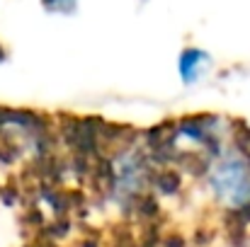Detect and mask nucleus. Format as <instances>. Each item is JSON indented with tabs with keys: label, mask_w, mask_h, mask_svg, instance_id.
<instances>
[{
	"label": "nucleus",
	"mask_w": 250,
	"mask_h": 247,
	"mask_svg": "<svg viewBox=\"0 0 250 247\" xmlns=\"http://www.w3.org/2000/svg\"><path fill=\"white\" fill-rule=\"evenodd\" d=\"M44 5L51 12H71L76 7V0H44Z\"/></svg>",
	"instance_id": "3"
},
{
	"label": "nucleus",
	"mask_w": 250,
	"mask_h": 247,
	"mask_svg": "<svg viewBox=\"0 0 250 247\" xmlns=\"http://www.w3.org/2000/svg\"><path fill=\"white\" fill-rule=\"evenodd\" d=\"M2 58H5V51H2V49H0V63H2Z\"/></svg>",
	"instance_id": "4"
},
{
	"label": "nucleus",
	"mask_w": 250,
	"mask_h": 247,
	"mask_svg": "<svg viewBox=\"0 0 250 247\" xmlns=\"http://www.w3.org/2000/svg\"><path fill=\"white\" fill-rule=\"evenodd\" d=\"M209 68V56L199 49H185L180 56V76L185 82H194Z\"/></svg>",
	"instance_id": "2"
},
{
	"label": "nucleus",
	"mask_w": 250,
	"mask_h": 247,
	"mask_svg": "<svg viewBox=\"0 0 250 247\" xmlns=\"http://www.w3.org/2000/svg\"><path fill=\"white\" fill-rule=\"evenodd\" d=\"M209 187L214 196L231 211L250 206V151L231 148L209 167Z\"/></svg>",
	"instance_id": "1"
}]
</instances>
